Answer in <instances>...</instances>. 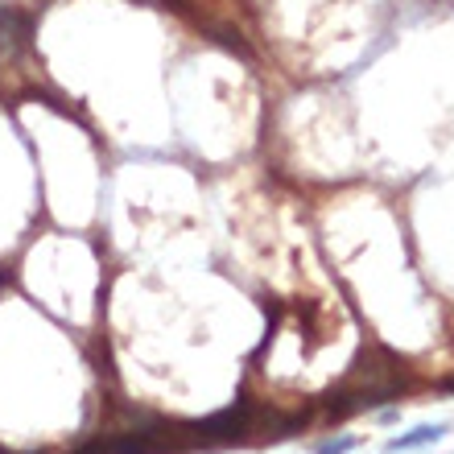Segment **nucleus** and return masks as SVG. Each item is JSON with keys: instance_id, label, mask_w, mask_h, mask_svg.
I'll return each instance as SVG.
<instances>
[{"instance_id": "obj_1", "label": "nucleus", "mask_w": 454, "mask_h": 454, "mask_svg": "<svg viewBox=\"0 0 454 454\" xmlns=\"http://www.w3.org/2000/svg\"><path fill=\"white\" fill-rule=\"evenodd\" d=\"M244 426H248V401H239V405L215 413V418L199 421L194 430H199V438H236V434H244Z\"/></svg>"}, {"instance_id": "obj_2", "label": "nucleus", "mask_w": 454, "mask_h": 454, "mask_svg": "<svg viewBox=\"0 0 454 454\" xmlns=\"http://www.w3.org/2000/svg\"><path fill=\"white\" fill-rule=\"evenodd\" d=\"M29 34H34V17L21 12L17 4H0V37L12 42V46H25Z\"/></svg>"}, {"instance_id": "obj_3", "label": "nucleus", "mask_w": 454, "mask_h": 454, "mask_svg": "<svg viewBox=\"0 0 454 454\" xmlns=\"http://www.w3.org/2000/svg\"><path fill=\"white\" fill-rule=\"evenodd\" d=\"M442 434H446V426H421V430L405 434V438H393V442H388V450H413V446H430V442H438Z\"/></svg>"}, {"instance_id": "obj_4", "label": "nucleus", "mask_w": 454, "mask_h": 454, "mask_svg": "<svg viewBox=\"0 0 454 454\" xmlns=\"http://www.w3.org/2000/svg\"><path fill=\"white\" fill-rule=\"evenodd\" d=\"M215 37H219V42H223L227 50H236V54H244V59H248V46L239 42V34H231V29H215Z\"/></svg>"}, {"instance_id": "obj_5", "label": "nucleus", "mask_w": 454, "mask_h": 454, "mask_svg": "<svg viewBox=\"0 0 454 454\" xmlns=\"http://www.w3.org/2000/svg\"><path fill=\"white\" fill-rule=\"evenodd\" d=\"M351 446H356V438H339V442H323L318 446V454H347Z\"/></svg>"}, {"instance_id": "obj_6", "label": "nucleus", "mask_w": 454, "mask_h": 454, "mask_svg": "<svg viewBox=\"0 0 454 454\" xmlns=\"http://www.w3.org/2000/svg\"><path fill=\"white\" fill-rule=\"evenodd\" d=\"M446 388H450V393H454V376H450V380H446Z\"/></svg>"}]
</instances>
